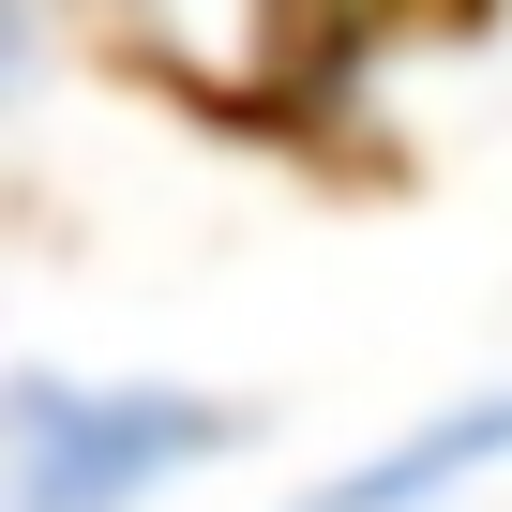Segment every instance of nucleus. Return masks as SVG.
<instances>
[{
	"mask_svg": "<svg viewBox=\"0 0 512 512\" xmlns=\"http://www.w3.org/2000/svg\"><path fill=\"white\" fill-rule=\"evenodd\" d=\"M241 407L166 377H16L0 392V512H151L196 467H226Z\"/></svg>",
	"mask_w": 512,
	"mask_h": 512,
	"instance_id": "1",
	"label": "nucleus"
},
{
	"mask_svg": "<svg viewBox=\"0 0 512 512\" xmlns=\"http://www.w3.org/2000/svg\"><path fill=\"white\" fill-rule=\"evenodd\" d=\"M512 467V377L497 392H452V407H422L392 452H362V467H332L302 512H452L467 482H497Z\"/></svg>",
	"mask_w": 512,
	"mask_h": 512,
	"instance_id": "2",
	"label": "nucleus"
}]
</instances>
